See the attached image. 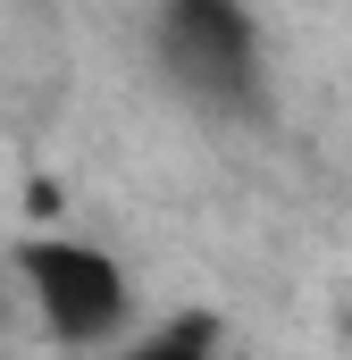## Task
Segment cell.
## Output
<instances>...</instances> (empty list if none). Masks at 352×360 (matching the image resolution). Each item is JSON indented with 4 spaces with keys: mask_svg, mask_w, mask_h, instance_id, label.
Masks as SVG:
<instances>
[{
    "mask_svg": "<svg viewBox=\"0 0 352 360\" xmlns=\"http://www.w3.org/2000/svg\"><path fill=\"white\" fill-rule=\"evenodd\" d=\"M151 51H160V76L193 109H210V117H260L268 59H260V25H252L244 0H160Z\"/></svg>",
    "mask_w": 352,
    "mask_h": 360,
    "instance_id": "6da1fadb",
    "label": "cell"
},
{
    "mask_svg": "<svg viewBox=\"0 0 352 360\" xmlns=\"http://www.w3.org/2000/svg\"><path fill=\"white\" fill-rule=\"evenodd\" d=\"M17 285H25L34 319H42L59 344H76V352L126 335V319H134V285H126V269H118L101 243L34 235V243H17Z\"/></svg>",
    "mask_w": 352,
    "mask_h": 360,
    "instance_id": "7a4b0ae2",
    "label": "cell"
},
{
    "mask_svg": "<svg viewBox=\"0 0 352 360\" xmlns=\"http://www.w3.org/2000/svg\"><path fill=\"white\" fill-rule=\"evenodd\" d=\"M126 360H218V319H210V310H184L168 327H151Z\"/></svg>",
    "mask_w": 352,
    "mask_h": 360,
    "instance_id": "3957f363",
    "label": "cell"
}]
</instances>
